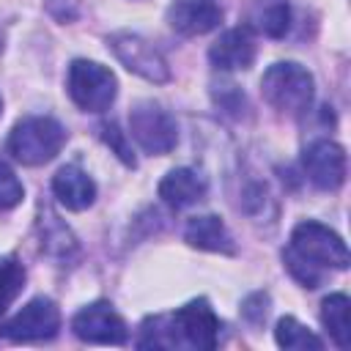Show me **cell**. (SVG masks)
Instances as JSON below:
<instances>
[{"instance_id": "1", "label": "cell", "mask_w": 351, "mask_h": 351, "mask_svg": "<svg viewBox=\"0 0 351 351\" xmlns=\"http://www.w3.org/2000/svg\"><path fill=\"white\" fill-rule=\"evenodd\" d=\"M219 318L208 299H192L176 313L148 315L140 326L137 348H186L214 351L219 346Z\"/></svg>"}, {"instance_id": "2", "label": "cell", "mask_w": 351, "mask_h": 351, "mask_svg": "<svg viewBox=\"0 0 351 351\" xmlns=\"http://www.w3.org/2000/svg\"><path fill=\"white\" fill-rule=\"evenodd\" d=\"M261 93L263 99L288 115H302L310 110L315 96V80L313 74L296 63V60H280L269 66L261 77Z\"/></svg>"}, {"instance_id": "3", "label": "cell", "mask_w": 351, "mask_h": 351, "mask_svg": "<svg viewBox=\"0 0 351 351\" xmlns=\"http://www.w3.org/2000/svg\"><path fill=\"white\" fill-rule=\"evenodd\" d=\"M63 145L66 129L49 115H27L16 121L8 134V154L27 167L47 165L60 154Z\"/></svg>"}, {"instance_id": "4", "label": "cell", "mask_w": 351, "mask_h": 351, "mask_svg": "<svg viewBox=\"0 0 351 351\" xmlns=\"http://www.w3.org/2000/svg\"><path fill=\"white\" fill-rule=\"evenodd\" d=\"M288 255L326 271H343L348 269V247L343 241L340 233H335L329 225L315 222V219H302L293 230H291V241L285 247Z\"/></svg>"}, {"instance_id": "5", "label": "cell", "mask_w": 351, "mask_h": 351, "mask_svg": "<svg viewBox=\"0 0 351 351\" xmlns=\"http://www.w3.org/2000/svg\"><path fill=\"white\" fill-rule=\"evenodd\" d=\"M66 90H69L71 101L80 110H85V112H104V110H110V104L118 96V80H115V74L107 66H101L96 60L77 58L69 66Z\"/></svg>"}, {"instance_id": "6", "label": "cell", "mask_w": 351, "mask_h": 351, "mask_svg": "<svg viewBox=\"0 0 351 351\" xmlns=\"http://www.w3.org/2000/svg\"><path fill=\"white\" fill-rule=\"evenodd\" d=\"M129 132L134 143L151 156H165L178 143L176 118L154 99H143L129 110Z\"/></svg>"}, {"instance_id": "7", "label": "cell", "mask_w": 351, "mask_h": 351, "mask_svg": "<svg viewBox=\"0 0 351 351\" xmlns=\"http://www.w3.org/2000/svg\"><path fill=\"white\" fill-rule=\"evenodd\" d=\"M58 332H60V310L49 296L30 299L16 315H11L0 326V335L11 343H41V340H52Z\"/></svg>"}, {"instance_id": "8", "label": "cell", "mask_w": 351, "mask_h": 351, "mask_svg": "<svg viewBox=\"0 0 351 351\" xmlns=\"http://www.w3.org/2000/svg\"><path fill=\"white\" fill-rule=\"evenodd\" d=\"M107 47L115 52V58L132 74H137V77H143L148 82H156V85H162V82L170 80V66H167L165 55L148 38L123 30V33H112L107 38Z\"/></svg>"}, {"instance_id": "9", "label": "cell", "mask_w": 351, "mask_h": 351, "mask_svg": "<svg viewBox=\"0 0 351 351\" xmlns=\"http://www.w3.org/2000/svg\"><path fill=\"white\" fill-rule=\"evenodd\" d=\"M71 332L82 343L93 346H126L129 329L110 302H90L71 318Z\"/></svg>"}, {"instance_id": "10", "label": "cell", "mask_w": 351, "mask_h": 351, "mask_svg": "<svg viewBox=\"0 0 351 351\" xmlns=\"http://www.w3.org/2000/svg\"><path fill=\"white\" fill-rule=\"evenodd\" d=\"M302 167L321 192H337L346 184V148L335 140H313L302 151Z\"/></svg>"}, {"instance_id": "11", "label": "cell", "mask_w": 351, "mask_h": 351, "mask_svg": "<svg viewBox=\"0 0 351 351\" xmlns=\"http://www.w3.org/2000/svg\"><path fill=\"white\" fill-rule=\"evenodd\" d=\"M222 8L214 0H173L167 8V25L181 36H203L217 30Z\"/></svg>"}, {"instance_id": "12", "label": "cell", "mask_w": 351, "mask_h": 351, "mask_svg": "<svg viewBox=\"0 0 351 351\" xmlns=\"http://www.w3.org/2000/svg\"><path fill=\"white\" fill-rule=\"evenodd\" d=\"M208 60L219 71H247L255 63V38L250 27L225 30L208 49Z\"/></svg>"}, {"instance_id": "13", "label": "cell", "mask_w": 351, "mask_h": 351, "mask_svg": "<svg viewBox=\"0 0 351 351\" xmlns=\"http://www.w3.org/2000/svg\"><path fill=\"white\" fill-rule=\"evenodd\" d=\"M52 195L69 211H85L96 200V184L80 165H63L52 176Z\"/></svg>"}, {"instance_id": "14", "label": "cell", "mask_w": 351, "mask_h": 351, "mask_svg": "<svg viewBox=\"0 0 351 351\" xmlns=\"http://www.w3.org/2000/svg\"><path fill=\"white\" fill-rule=\"evenodd\" d=\"M206 192H208L206 176L192 167H176L159 181V197L170 208H186V206L203 200Z\"/></svg>"}, {"instance_id": "15", "label": "cell", "mask_w": 351, "mask_h": 351, "mask_svg": "<svg viewBox=\"0 0 351 351\" xmlns=\"http://www.w3.org/2000/svg\"><path fill=\"white\" fill-rule=\"evenodd\" d=\"M184 241L195 250H206V252H222V255H233L236 244L230 230L225 228V222L214 214H200L192 217L184 228Z\"/></svg>"}, {"instance_id": "16", "label": "cell", "mask_w": 351, "mask_h": 351, "mask_svg": "<svg viewBox=\"0 0 351 351\" xmlns=\"http://www.w3.org/2000/svg\"><path fill=\"white\" fill-rule=\"evenodd\" d=\"M250 27L266 38H282L291 27L288 0H252L250 3Z\"/></svg>"}, {"instance_id": "17", "label": "cell", "mask_w": 351, "mask_h": 351, "mask_svg": "<svg viewBox=\"0 0 351 351\" xmlns=\"http://www.w3.org/2000/svg\"><path fill=\"white\" fill-rule=\"evenodd\" d=\"M348 296L346 293H329L321 302V324L326 326L329 337L335 340L337 348H348L351 346V326H348Z\"/></svg>"}, {"instance_id": "18", "label": "cell", "mask_w": 351, "mask_h": 351, "mask_svg": "<svg viewBox=\"0 0 351 351\" xmlns=\"http://www.w3.org/2000/svg\"><path fill=\"white\" fill-rule=\"evenodd\" d=\"M274 340L280 348H288V351H321L324 348V340L318 335H313L304 324H299L293 315H285L277 321V329H274Z\"/></svg>"}, {"instance_id": "19", "label": "cell", "mask_w": 351, "mask_h": 351, "mask_svg": "<svg viewBox=\"0 0 351 351\" xmlns=\"http://www.w3.org/2000/svg\"><path fill=\"white\" fill-rule=\"evenodd\" d=\"M27 271L16 255H0V313H5L22 293Z\"/></svg>"}, {"instance_id": "20", "label": "cell", "mask_w": 351, "mask_h": 351, "mask_svg": "<svg viewBox=\"0 0 351 351\" xmlns=\"http://www.w3.org/2000/svg\"><path fill=\"white\" fill-rule=\"evenodd\" d=\"M99 134H101V140L110 145V151H112L126 167H137V159H134V154H132V143H129L126 132H121V126H118L115 121L101 123V126H99Z\"/></svg>"}, {"instance_id": "21", "label": "cell", "mask_w": 351, "mask_h": 351, "mask_svg": "<svg viewBox=\"0 0 351 351\" xmlns=\"http://www.w3.org/2000/svg\"><path fill=\"white\" fill-rule=\"evenodd\" d=\"M22 197H25V186H22L19 176L8 165L0 162V211L16 208L22 203Z\"/></svg>"}, {"instance_id": "22", "label": "cell", "mask_w": 351, "mask_h": 351, "mask_svg": "<svg viewBox=\"0 0 351 351\" xmlns=\"http://www.w3.org/2000/svg\"><path fill=\"white\" fill-rule=\"evenodd\" d=\"M241 313H244V318H247L250 324H255V326L263 324L266 315H269V296H266V293H252V296L244 302Z\"/></svg>"}, {"instance_id": "23", "label": "cell", "mask_w": 351, "mask_h": 351, "mask_svg": "<svg viewBox=\"0 0 351 351\" xmlns=\"http://www.w3.org/2000/svg\"><path fill=\"white\" fill-rule=\"evenodd\" d=\"M0 112H3V99H0Z\"/></svg>"}]
</instances>
